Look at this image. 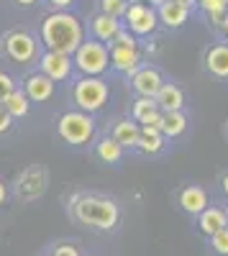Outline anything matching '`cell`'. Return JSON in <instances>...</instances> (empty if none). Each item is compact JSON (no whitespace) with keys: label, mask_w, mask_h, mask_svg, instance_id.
I'll return each mask as SVG.
<instances>
[{"label":"cell","mask_w":228,"mask_h":256,"mask_svg":"<svg viewBox=\"0 0 228 256\" xmlns=\"http://www.w3.org/2000/svg\"><path fill=\"white\" fill-rule=\"evenodd\" d=\"M72 64L85 74V77H100L110 67V54L108 46L100 41H82L80 49L72 54Z\"/></svg>","instance_id":"3"},{"label":"cell","mask_w":228,"mask_h":256,"mask_svg":"<svg viewBox=\"0 0 228 256\" xmlns=\"http://www.w3.org/2000/svg\"><path fill=\"white\" fill-rule=\"evenodd\" d=\"M44 256H52V254H44Z\"/></svg>","instance_id":"39"},{"label":"cell","mask_w":228,"mask_h":256,"mask_svg":"<svg viewBox=\"0 0 228 256\" xmlns=\"http://www.w3.org/2000/svg\"><path fill=\"white\" fill-rule=\"evenodd\" d=\"M56 134L64 144L72 146H82V144H90L95 136V123L88 113L82 110H70L64 116H59L56 120Z\"/></svg>","instance_id":"4"},{"label":"cell","mask_w":228,"mask_h":256,"mask_svg":"<svg viewBox=\"0 0 228 256\" xmlns=\"http://www.w3.org/2000/svg\"><path fill=\"white\" fill-rule=\"evenodd\" d=\"M208 244H210V248H213L216 254L228 256V228H223V230L213 233V236L208 238Z\"/></svg>","instance_id":"27"},{"label":"cell","mask_w":228,"mask_h":256,"mask_svg":"<svg viewBox=\"0 0 228 256\" xmlns=\"http://www.w3.org/2000/svg\"><path fill=\"white\" fill-rule=\"evenodd\" d=\"M188 131V116L180 113H164L162 116V136L164 138H177Z\"/></svg>","instance_id":"23"},{"label":"cell","mask_w":228,"mask_h":256,"mask_svg":"<svg viewBox=\"0 0 228 256\" xmlns=\"http://www.w3.org/2000/svg\"><path fill=\"white\" fill-rule=\"evenodd\" d=\"M13 90H16L13 77H10V74H6V72H0V105H3V100H6Z\"/></svg>","instance_id":"29"},{"label":"cell","mask_w":228,"mask_h":256,"mask_svg":"<svg viewBox=\"0 0 228 256\" xmlns=\"http://www.w3.org/2000/svg\"><path fill=\"white\" fill-rule=\"evenodd\" d=\"M154 100H156L162 113H180L184 108V92H182L180 84H174V82H164Z\"/></svg>","instance_id":"15"},{"label":"cell","mask_w":228,"mask_h":256,"mask_svg":"<svg viewBox=\"0 0 228 256\" xmlns=\"http://www.w3.org/2000/svg\"><path fill=\"white\" fill-rule=\"evenodd\" d=\"M138 3H146V6H152V8L156 10L159 6H164V3H167V0H138Z\"/></svg>","instance_id":"33"},{"label":"cell","mask_w":228,"mask_h":256,"mask_svg":"<svg viewBox=\"0 0 228 256\" xmlns=\"http://www.w3.org/2000/svg\"><path fill=\"white\" fill-rule=\"evenodd\" d=\"M44 184H46V172L41 166H31V169H26V172L20 174L18 192L24 198H36V195L44 192Z\"/></svg>","instance_id":"18"},{"label":"cell","mask_w":228,"mask_h":256,"mask_svg":"<svg viewBox=\"0 0 228 256\" xmlns=\"http://www.w3.org/2000/svg\"><path fill=\"white\" fill-rule=\"evenodd\" d=\"M198 228L200 233H205V236H213V233L228 228V210L223 208H216V205H208L200 216H198Z\"/></svg>","instance_id":"14"},{"label":"cell","mask_w":228,"mask_h":256,"mask_svg":"<svg viewBox=\"0 0 228 256\" xmlns=\"http://www.w3.org/2000/svg\"><path fill=\"white\" fill-rule=\"evenodd\" d=\"M202 64H205V72L208 74L226 82L228 80V44H223V41L210 44L202 52Z\"/></svg>","instance_id":"10"},{"label":"cell","mask_w":228,"mask_h":256,"mask_svg":"<svg viewBox=\"0 0 228 256\" xmlns=\"http://www.w3.org/2000/svg\"><path fill=\"white\" fill-rule=\"evenodd\" d=\"M128 10V0H100V13L102 16H110L116 20H123Z\"/></svg>","instance_id":"26"},{"label":"cell","mask_w":228,"mask_h":256,"mask_svg":"<svg viewBox=\"0 0 228 256\" xmlns=\"http://www.w3.org/2000/svg\"><path fill=\"white\" fill-rule=\"evenodd\" d=\"M220 190H223V195L228 198V172H226V174L220 177Z\"/></svg>","instance_id":"35"},{"label":"cell","mask_w":228,"mask_h":256,"mask_svg":"<svg viewBox=\"0 0 228 256\" xmlns=\"http://www.w3.org/2000/svg\"><path fill=\"white\" fill-rule=\"evenodd\" d=\"M24 92L28 100L34 102H44V100H52L54 98V82L49 77H44L41 72L26 77V84H24Z\"/></svg>","instance_id":"17"},{"label":"cell","mask_w":228,"mask_h":256,"mask_svg":"<svg viewBox=\"0 0 228 256\" xmlns=\"http://www.w3.org/2000/svg\"><path fill=\"white\" fill-rule=\"evenodd\" d=\"M164 82H167L164 74L156 67H152V64H141V67L131 74V88L138 98H152L154 100Z\"/></svg>","instance_id":"8"},{"label":"cell","mask_w":228,"mask_h":256,"mask_svg":"<svg viewBox=\"0 0 228 256\" xmlns=\"http://www.w3.org/2000/svg\"><path fill=\"white\" fill-rule=\"evenodd\" d=\"M3 110H6L10 118H24V116H28V110H31V100L26 98L24 90L16 88V90L3 100Z\"/></svg>","instance_id":"22"},{"label":"cell","mask_w":228,"mask_h":256,"mask_svg":"<svg viewBox=\"0 0 228 256\" xmlns=\"http://www.w3.org/2000/svg\"><path fill=\"white\" fill-rule=\"evenodd\" d=\"M177 3H182V6H188V8H192V6H195V0H177Z\"/></svg>","instance_id":"38"},{"label":"cell","mask_w":228,"mask_h":256,"mask_svg":"<svg viewBox=\"0 0 228 256\" xmlns=\"http://www.w3.org/2000/svg\"><path fill=\"white\" fill-rule=\"evenodd\" d=\"M110 67L120 74H134L141 67V52L138 46H108Z\"/></svg>","instance_id":"11"},{"label":"cell","mask_w":228,"mask_h":256,"mask_svg":"<svg viewBox=\"0 0 228 256\" xmlns=\"http://www.w3.org/2000/svg\"><path fill=\"white\" fill-rule=\"evenodd\" d=\"M108 46H138V44H136V36H134L131 31H126V28H120V31L116 34V38L110 41Z\"/></svg>","instance_id":"28"},{"label":"cell","mask_w":228,"mask_h":256,"mask_svg":"<svg viewBox=\"0 0 228 256\" xmlns=\"http://www.w3.org/2000/svg\"><path fill=\"white\" fill-rule=\"evenodd\" d=\"M177 205L182 208V212H188V216H200V212L208 208V192L200 184H188V187L180 190Z\"/></svg>","instance_id":"12"},{"label":"cell","mask_w":228,"mask_h":256,"mask_svg":"<svg viewBox=\"0 0 228 256\" xmlns=\"http://www.w3.org/2000/svg\"><path fill=\"white\" fill-rule=\"evenodd\" d=\"M138 134H141V126L134 118H118L113 123V141L123 148H136L138 144Z\"/></svg>","instance_id":"16"},{"label":"cell","mask_w":228,"mask_h":256,"mask_svg":"<svg viewBox=\"0 0 228 256\" xmlns=\"http://www.w3.org/2000/svg\"><path fill=\"white\" fill-rule=\"evenodd\" d=\"M120 28H123V20H116L110 16H102V13H98L90 24V31H92L95 41H100V44H110Z\"/></svg>","instance_id":"19"},{"label":"cell","mask_w":228,"mask_h":256,"mask_svg":"<svg viewBox=\"0 0 228 256\" xmlns=\"http://www.w3.org/2000/svg\"><path fill=\"white\" fill-rule=\"evenodd\" d=\"M72 218L82 226H90L95 230H113L120 220V208L113 198L106 195H92V192H82L72 198Z\"/></svg>","instance_id":"2"},{"label":"cell","mask_w":228,"mask_h":256,"mask_svg":"<svg viewBox=\"0 0 228 256\" xmlns=\"http://www.w3.org/2000/svg\"><path fill=\"white\" fill-rule=\"evenodd\" d=\"M72 100L82 113H98L108 102V84L100 77H82L72 84Z\"/></svg>","instance_id":"5"},{"label":"cell","mask_w":228,"mask_h":256,"mask_svg":"<svg viewBox=\"0 0 228 256\" xmlns=\"http://www.w3.org/2000/svg\"><path fill=\"white\" fill-rule=\"evenodd\" d=\"M164 144H167V138L162 136V131H154V128H141L136 148L141 154H146V156H154V154H159L164 148Z\"/></svg>","instance_id":"20"},{"label":"cell","mask_w":228,"mask_h":256,"mask_svg":"<svg viewBox=\"0 0 228 256\" xmlns=\"http://www.w3.org/2000/svg\"><path fill=\"white\" fill-rule=\"evenodd\" d=\"M190 13H192V8L177 3V0H167L164 6L156 8L159 24H162V26H167V28H180V26H184V24L190 20Z\"/></svg>","instance_id":"13"},{"label":"cell","mask_w":228,"mask_h":256,"mask_svg":"<svg viewBox=\"0 0 228 256\" xmlns=\"http://www.w3.org/2000/svg\"><path fill=\"white\" fill-rule=\"evenodd\" d=\"M159 110V105H156V100H152V98H138V100H134V108H131V118L141 126L144 120H146L152 113H156Z\"/></svg>","instance_id":"25"},{"label":"cell","mask_w":228,"mask_h":256,"mask_svg":"<svg viewBox=\"0 0 228 256\" xmlns=\"http://www.w3.org/2000/svg\"><path fill=\"white\" fill-rule=\"evenodd\" d=\"M123 20H126V31H131L134 36H152L159 26V18H156V10L146 3H138V0H134V3H128V10L126 16H123Z\"/></svg>","instance_id":"6"},{"label":"cell","mask_w":228,"mask_h":256,"mask_svg":"<svg viewBox=\"0 0 228 256\" xmlns=\"http://www.w3.org/2000/svg\"><path fill=\"white\" fill-rule=\"evenodd\" d=\"M10 123H13V118L3 110V105H0V134H6L8 128H10Z\"/></svg>","instance_id":"31"},{"label":"cell","mask_w":228,"mask_h":256,"mask_svg":"<svg viewBox=\"0 0 228 256\" xmlns=\"http://www.w3.org/2000/svg\"><path fill=\"white\" fill-rule=\"evenodd\" d=\"M41 41L46 44L49 52L72 56L80 49L82 41H85V28H82V24L72 13L54 10L52 16L44 18V24H41Z\"/></svg>","instance_id":"1"},{"label":"cell","mask_w":228,"mask_h":256,"mask_svg":"<svg viewBox=\"0 0 228 256\" xmlns=\"http://www.w3.org/2000/svg\"><path fill=\"white\" fill-rule=\"evenodd\" d=\"M195 6L205 13V18H208L216 28L223 26V20L228 16V0H195Z\"/></svg>","instance_id":"21"},{"label":"cell","mask_w":228,"mask_h":256,"mask_svg":"<svg viewBox=\"0 0 228 256\" xmlns=\"http://www.w3.org/2000/svg\"><path fill=\"white\" fill-rule=\"evenodd\" d=\"M52 256H82V254H80V248L74 244H56Z\"/></svg>","instance_id":"30"},{"label":"cell","mask_w":228,"mask_h":256,"mask_svg":"<svg viewBox=\"0 0 228 256\" xmlns=\"http://www.w3.org/2000/svg\"><path fill=\"white\" fill-rule=\"evenodd\" d=\"M131 3H134V0H131Z\"/></svg>","instance_id":"40"},{"label":"cell","mask_w":228,"mask_h":256,"mask_svg":"<svg viewBox=\"0 0 228 256\" xmlns=\"http://www.w3.org/2000/svg\"><path fill=\"white\" fill-rule=\"evenodd\" d=\"M16 3H18V6H36L38 0H16Z\"/></svg>","instance_id":"37"},{"label":"cell","mask_w":228,"mask_h":256,"mask_svg":"<svg viewBox=\"0 0 228 256\" xmlns=\"http://www.w3.org/2000/svg\"><path fill=\"white\" fill-rule=\"evenodd\" d=\"M220 34H223V44H228V16H226L223 26H220Z\"/></svg>","instance_id":"34"},{"label":"cell","mask_w":228,"mask_h":256,"mask_svg":"<svg viewBox=\"0 0 228 256\" xmlns=\"http://www.w3.org/2000/svg\"><path fill=\"white\" fill-rule=\"evenodd\" d=\"M49 3H52L56 10H67L70 6H74V3H77V0H49Z\"/></svg>","instance_id":"32"},{"label":"cell","mask_w":228,"mask_h":256,"mask_svg":"<svg viewBox=\"0 0 228 256\" xmlns=\"http://www.w3.org/2000/svg\"><path fill=\"white\" fill-rule=\"evenodd\" d=\"M72 70H74V64H72V56H67V54L46 52L44 56H41V74L49 77L54 84L70 80L72 77Z\"/></svg>","instance_id":"9"},{"label":"cell","mask_w":228,"mask_h":256,"mask_svg":"<svg viewBox=\"0 0 228 256\" xmlns=\"http://www.w3.org/2000/svg\"><path fill=\"white\" fill-rule=\"evenodd\" d=\"M95 154H98L100 162H106V164H118V162L123 159V146H118L110 136H106V138L98 141Z\"/></svg>","instance_id":"24"},{"label":"cell","mask_w":228,"mask_h":256,"mask_svg":"<svg viewBox=\"0 0 228 256\" xmlns=\"http://www.w3.org/2000/svg\"><path fill=\"white\" fill-rule=\"evenodd\" d=\"M3 41H6V44H3L6 54L13 62H18V64H24V62L28 64L36 56V52H38V41L28 31H10Z\"/></svg>","instance_id":"7"},{"label":"cell","mask_w":228,"mask_h":256,"mask_svg":"<svg viewBox=\"0 0 228 256\" xmlns=\"http://www.w3.org/2000/svg\"><path fill=\"white\" fill-rule=\"evenodd\" d=\"M6 195H8V190H6V182L0 180V205H3V200H6Z\"/></svg>","instance_id":"36"}]
</instances>
